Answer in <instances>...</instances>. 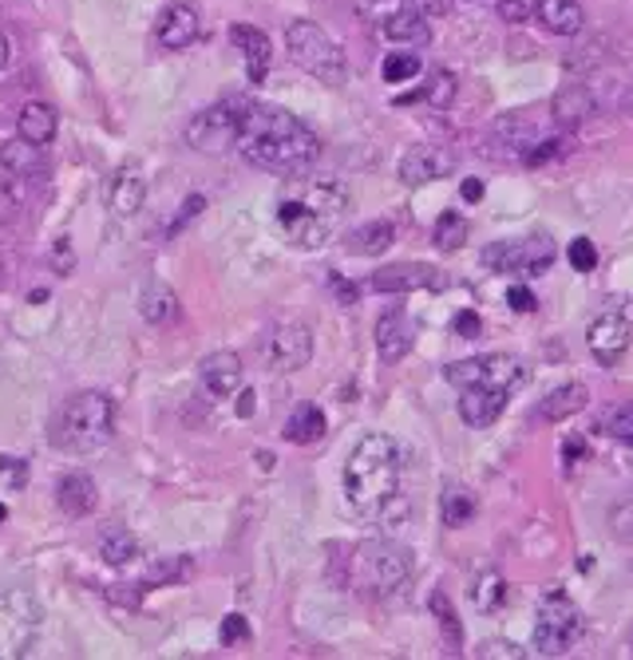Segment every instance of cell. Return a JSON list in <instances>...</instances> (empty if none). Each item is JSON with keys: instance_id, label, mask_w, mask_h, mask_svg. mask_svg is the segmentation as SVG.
Returning a JSON list of instances; mask_svg holds the SVG:
<instances>
[{"instance_id": "obj_1", "label": "cell", "mask_w": 633, "mask_h": 660, "mask_svg": "<svg viewBox=\"0 0 633 660\" xmlns=\"http://www.w3.org/2000/svg\"><path fill=\"white\" fill-rule=\"evenodd\" d=\"M234 151L258 171L297 174L316 163L321 139H316L313 127L297 120L294 111L270 108V103H246Z\"/></svg>"}, {"instance_id": "obj_2", "label": "cell", "mask_w": 633, "mask_h": 660, "mask_svg": "<svg viewBox=\"0 0 633 660\" xmlns=\"http://www.w3.org/2000/svg\"><path fill=\"white\" fill-rule=\"evenodd\" d=\"M345 498L364 519L388 522L405 514L400 498V447L393 435L369 432L357 439L345 463Z\"/></svg>"}, {"instance_id": "obj_3", "label": "cell", "mask_w": 633, "mask_h": 660, "mask_svg": "<svg viewBox=\"0 0 633 660\" xmlns=\"http://www.w3.org/2000/svg\"><path fill=\"white\" fill-rule=\"evenodd\" d=\"M115 435V400L108 391H76L60 403L52 420V444L67 454H91L111 444Z\"/></svg>"}, {"instance_id": "obj_4", "label": "cell", "mask_w": 633, "mask_h": 660, "mask_svg": "<svg viewBox=\"0 0 633 660\" xmlns=\"http://www.w3.org/2000/svg\"><path fill=\"white\" fill-rule=\"evenodd\" d=\"M412 577V553L396 541H361L349 553V585L364 597H393Z\"/></svg>"}, {"instance_id": "obj_5", "label": "cell", "mask_w": 633, "mask_h": 660, "mask_svg": "<svg viewBox=\"0 0 633 660\" xmlns=\"http://www.w3.org/2000/svg\"><path fill=\"white\" fill-rule=\"evenodd\" d=\"M285 48L294 55V64L309 72L313 79L328 87H340L349 79V60L340 52V43L313 21H294L285 28Z\"/></svg>"}, {"instance_id": "obj_6", "label": "cell", "mask_w": 633, "mask_h": 660, "mask_svg": "<svg viewBox=\"0 0 633 660\" xmlns=\"http://www.w3.org/2000/svg\"><path fill=\"white\" fill-rule=\"evenodd\" d=\"M45 609L28 589L9 585L0 589V660H21L36 645Z\"/></svg>"}, {"instance_id": "obj_7", "label": "cell", "mask_w": 633, "mask_h": 660, "mask_svg": "<svg viewBox=\"0 0 633 660\" xmlns=\"http://www.w3.org/2000/svg\"><path fill=\"white\" fill-rule=\"evenodd\" d=\"M579 637H582L579 606H574L562 589H550V594L538 601V613H535V649L543 652V657H562V652H570V645Z\"/></svg>"}, {"instance_id": "obj_8", "label": "cell", "mask_w": 633, "mask_h": 660, "mask_svg": "<svg viewBox=\"0 0 633 660\" xmlns=\"http://www.w3.org/2000/svg\"><path fill=\"white\" fill-rule=\"evenodd\" d=\"M444 379L456 384V388H502L514 391L526 384V364L519 357H507V352H487V357H471V360H456L444 369Z\"/></svg>"}, {"instance_id": "obj_9", "label": "cell", "mask_w": 633, "mask_h": 660, "mask_svg": "<svg viewBox=\"0 0 633 660\" xmlns=\"http://www.w3.org/2000/svg\"><path fill=\"white\" fill-rule=\"evenodd\" d=\"M630 340H633V301L630 297H613L606 309H601L586 328V345L594 352L598 364H618V360L630 352Z\"/></svg>"}, {"instance_id": "obj_10", "label": "cell", "mask_w": 633, "mask_h": 660, "mask_svg": "<svg viewBox=\"0 0 633 660\" xmlns=\"http://www.w3.org/2000/svg\"><path fill=\"white\" fill-rule=\"evenodd\" d=\"M258 352H262L265 369L285 376V372L306 369L313 360V333L306 321H273L258 340Z\"/></svg>"}, {"instance_id": "obj_11", "label": "cell", "mask_w": 633, "mask_h": 660, "mask_svg": "<svg viewBox=\"0 0 633 660\" xmlns=\"http://www.w3.org/2000/svg\"><path fill=\"white\" fill-rule=\"evenodd\" d=\"M555 241L546 234H531L519 241H492L483 249V265L492 273H523V277H543L555 265Z\"/></svg>"}, {"instance_id": "obj_12", "label": "cell", "mask_w": 633, "mask_h": 660, "mask_svg": "<svg viewBox=\"0 0 633 660\" xmlns=\"http://www.w3.org/2000/svg\"><path fill=\"white\" fill-rule=\"evenodd\" d=\"M238 123L241 108L234 103H214V108L198 111L195 120L186 123V147L198 154H226L238 142Z\"/></svg>"}, {"instance_id": "obj_13", "label": "cell", "mask_w": 633, "mask_h": 660, "mask_svg": "<svg viewBox=\"0 0 633 660\" xmlns=\"http://www.w3.org/2000/svg\"><path fill=\"white\" fill-rule=\"evenodd\" d=\"M277 226L285 229V238H289V246H297V249H316L321 241L333 234V226L337 222H328L325 214H316L309 202H282L277 207Z\"/></svg>"}, {"instance_id": "obj_14", "label": "cell", "mask_w": 633, "mask_h": 660, "mask_svg": "<svg viewBox=\"0 0 633 660\" xmlns=\"http://www.w3.org/2000/svg\"><path fill=\"white\" fill-rule=\"evenodd\" d=\"M198 28H202V16H198L195 4L171 0V4L159 12V21H154V40H159V48H166V52H183V48H190V43L198 40Z\"/></svg>"}, {"instance_id": "obj_15", "label": "cell", "mask_w": 633, "mask_h": 660, "mask_svg": "<svg viewBox=\"0 0 633 660\" xmlns=\"http://www.w3.org/2000/svg\"><path fill=\"white\" fill-rule=\"evenodd\" d=\"M456 171V154L436 142H415L412 151L400 159V183L405 186H424L436 178H448Z\"/></svg>"}, {"instance_id": "obj_16", "label": "cell", "mask_w": 633, "mask_h": 660, "mask_svg": "<svg viewBox=\"0 0 633 660\" xmlns=\"http://www.w3.org/2000/svg\"><path fill=\"white\" fill-rule=\"evenodd\" d=\"M415 345V325L405 309H388V313L376 321V352H381L384 364H400V360L412 352Z\"/></svg>"}, {"instance_id": "obj_17", "label": "cell", "mask_w": 633, "mask_h": 660, "mask_svg": "<svg viewBox=\"0 0 633 660\" xmlns=\"http://www.w3.org/2000/svg\"><path fill=\"white\" fill-rule=\"evenodd\" d=\"M459 391H463V396H459V415H463L468 427H492V423L507 412V400H511V391L483 388V384L459 388Z\"/></svg>"}, {"instance_id": "obj_18", "label": "cell", "mask_w": 633, "mask_h": 660, "mask_svg": "<svg viewBox=\"0 0 633 660\" xmlns=\"http://www.w3.org/2000/svg\"><path fill=\"white\" fill-rule=\"evenodd\" d=\"M436 285V270L424 261H400V265H384L372 273V289L376 292H412V289H432Z\"/></svg>"}, {"instance_id": "obj_19", "label": "cell", "mask_w": 633, "mask_h": 660, "mask_svg": "<svg viewBox=\"0 0 633 660\" xmlns=\"http://www.w3.org/2000/svg\"><path fill=\"white\" fill-rule=\"evenodd\" d=\"M198 376H202L210 396H238L246 369H241L238 352H210V357L198 364Z\"/></svg>"}, {"instance_id": "obj_20", "label": "cell", "mask_w": 633, "mask_h": 660, "mask_svg": "<svg viewBox=\"0 0 633 660\" xmlns=\"http://www.w3.org/2000/svg\"><path fill=\"white\" fill-rule=\"evenodd\" d=\"M229 40L241 48V60H246V76L253 79V84H262L265 76H270V36L262 33V28H253V24H229Z\"/></svg>"}, {"instance_id": "obj_21", "label": "cell", "mask_w": 633, "mask_h": 660, "mask_svg": "<svg viewBox=\"0 0 633 660\" xmlns=\"http://www.w3.org/2000/svg\"><path fill=\"white\" fill-rule=\"evenodd\" d=\"M55 502L64 510L67 519H88L91 510L99 502V490H96V478L84 475V471H72V475L60 478V487H55Z\"/></svg>"}, {"instance_id": "obj_22", "label": "cell", "mask_w": 633, "mask_h": 660, "mask_svg": "<svg viewBox=\"0 0 633 660\" xmlns=\"http://www.w3.org/2000/svg\"><path fill=\"white\" fill-rule=\"evenodd\" d=\"M531 16L555 36H579L582 24H586V12H582L579 0H538Z\"/></svg>"}, {"instance_id": "obj_23", "label": "cell", "mask_w": 633, "mask_h": 660, "mask_svg": "<svg viewBox=\"0 0 633 660\" xmlns=\"http://www.w3.org/2000/svg\"><path fill=\"white\" fill-rule=\"evenodd\" d=\"M328 432V423H325V412L316 408V403H297L294 412H289V420H285L282 435H285V444H294V447H309V444H321Z\"/></svg>"}, {"instance_id": "obj_24", "label": "cell", "mask_w": 633, "mask_h": 660, "mask_svg": "<svg viewBox=\"0 0 633 660\" xmlns=\"http://www.w3.org/2000/svg\"><path fill=\"white\" fill-rule=\"evenodd\" d=\"M586 403H589L586 384L570 379V384H558V388L538 403V415H543L546 423H562V420H570V415H579Z\"/></svg>"}, {"instance_id": "obj_25", "label": "cell", "mask_w": 633, "mask_h": 660, "mask_svg": "<svg viewBox=\"0 0 633 660\" xmlns=\"http://www.w3.org/2000/svg\"><path fill=\"white\" fill-rule=\"evenodd\" d=\"M396 241V226L388 222V217H372V222H364V226H357L349 234V253H361V258H381V253H388Z\"/></svg>"}, {"instance_id": "obj_26", "label": "cell", "mask_w": 633, "mask_h": 660, "mask_svg": "<svg viewBox=\"0 0 633 660\" xmlns=\"http://www.w3.org/2000/svg\"><path fill=\"white\" fill-rule=\"evenodd\" d=\"M142 198H147V183H142V174L132 171V166H123V171L111 178V190H108L111 214H120V217L139 214Z\"/></svg>"}, {"instance_id": "obj_27", "label": "cell", "mask_w": 633, "mask_h": 660, "mask_svg": "<svg viewBox=\"0 0 633 660\" xmlns=\"http://www.w3.org/2000/svg\"><path fill=\"white\" fill-rule=\"evenodd\" d=\"M55 111L48 108V103H40V99H33V103H24L21 115H16V130H21V139L36 142V147H48V142L55 139Z\"/></svg>"}, {"instance_id": "obj_28", "label": "cell", "mask_w": 633, "mask_h": 660, "mask_svg": "<svg viewBox=\"0 0 633 660\" xmlns=\"http://www.w3.org/2000/svg\"><path fill=\"white\" fill-rule=\"evenodd\" d=\"M589 111H594V99H589V91L582 84L558 87V96L550 99V115H555L558 127H579Z\"/></svg>"}, {"instance_id": "obj_29", "label": "cell", "mask_w": 633, "mask_h": 660, "mask_svg": "<svg viewBox=\"0 0 633 660\" xmlns=\"http://www.w3.org/2000/svg\"><path fill=\"white\" fill-rule=\"evenodd\" d=\"M381 33L388 36L393 43H415V48H424L427 40H432V28H427V16L420 9H412L408 4L405 12H396V16H388V21L381 24Z\"/></svg>"}, {"instance_id": "obj_30", "label": "cell", "mask_w": 633, "mask_h": 660, "mask_svg": "<svg viewBox=\"0 0 633 660\" xmlns=\"http://www.w3.org/2000/svg\"><path fill=\"white\" fill-rule=\"evenodd\" d=\"M0 166L16 178H28V174H40L45 171V147H36L28 139H12L0 147Z\"/></svg>"}, {"instance_id": "obj_31", "label": "cell", "mask_w": 633, "mask_h": 660, "mask_svg": "<svg viewBox=\"0 0 633 660\" xmlns=\"http://www.w3.org/2000/svg\"><path fill=\"white\" fill-rule=\"evenodd\" d=\"M507 597H511V585L499 570H483L475 582H471V606L480 609V613H499L507 606Z\"/></svg>"}, {"instance_id": "obj_32", "label": "cell", "mask_w": 633, "mask_h": 660, "mask_svg": "<svg viewBox=\"0 0 633 660\" xmlns=\"http://www.w3.org/2000/svg\"><path fill=\"white\" fill-rule=\"evenodd\" d=\"M139 313L151 321V325H171L178 316V301H175V289L171 285H147L139 297Z\"/></svg>"}, {"instance_id": "obj_33", "label": "cell", "mask_w": 633, "mask_h": 660, "mask_svg": "<svg viewBox=\"0 0 633 660\" xmlns=\"http://www.w3.org/2000/svg\"><path fill=\"white\" fill-rule=\"evenodd\" d=\"M412 99H424L427 108H436V111L451 108V99H456V76H451L448 67H436V72H427L424 87H420L415 96H405L400 103H412Z\"/></svg>"}, {"instance_id": "obj_34", "label": "cell", "mask_w": 633, "mask_h": 660, "mask_svg": "<svg viewBox=\"0 0 633 660\" xmlns=\"http://www.w3.org/2000/svg\"><path fill=\"white\" fill-rule=\"evenodd\" d=\"M99 558L108 565H127L132 558H139V541H135L132 531L111 526V531H103V538H99Z\"/></svg>"}, {"instance_id": "obj_35", "label": "cell", "mask_w": 633, "mask_h": 660, "mask_svg": "<svg viewBox=\"0 0 633 660\" xmlns=\"http://www.w3.org/2000/svg\"><path fill=\"white\" fill-rule=\"evenodd\" d=\"M468 234H471L468 217L456 214V210H444V214L436 217V229H432V241H436V249H444V253H456V249H463Z\"/></svg>"}, {"instance_id": "obj_36", "label": "cell", "mask_w": 633, "mask_h": 660, "mask_svg": "<svg viewBox=\"0 0 633 660\" xmlns=\"http://www.w3.org/2000/svg\"><path fill=\"white\" fill-rule=\"evenodd\" d=\"M309 207H313L316 214H325L328 222H337V217L345 214V207H349V195H345V186L337 183H313L309 186Z\"/></svg>"}, {"instance_id": "obj_37", "label": "cell", "mask_w": 633, "mask_h": 660, "mask_svg": "<svg viewBox=\"0 0 633 660\" xmlns=\"http://www.w3.org/2000/svg\"><path fill=\"white\" fill-rule=\"evenodd\" d=\"M439 510H444V522L459 531V526H468V522L475 519V498L463 487H448L444 498H439Z\"/></svg>"}, {"instance_id": "obj_38", "label": "cell", "mask_w": 633, "mask_h": 660, "mask_svg": "<svg viewBox=\"0 0 633 660\" xmlns=\"http://www.w3.org/2000/svg\"><path fill=\"white\" fill-rule=\"evenodd\" d=\"M598 427L613 439H622V444H633V400H618L610 403L606 412H601Z\"/></svg>"}, {"instance_id": "obj_39", "label": "cell", "mask_w": 633, "mask_h": 660, "mask_svg": "<svg viewBox=\"0 0 633 660\" xmlns=\"http://www.w3.org/2000/svg\"><path fill=\"white\" fill-rule=\"evenodd\" d=\"M190 558H171V562H159V565H151L147 570V577H142V585L147 589H154V585H178V582H186L190 577Z\"/></svg>"}, {"instance_id": "obj_40", "label": "cell", "mask_w": 633, "mask_h": 660, "mask_svg": "<svg viewBox=\"0 0 633 660\" xmlns=\"http://www.w3.org/2000/svg\"><path fill=\"white\" fill-rule=\"evenodd\" d=\"M381 76L388 79V84H408V79L420 76V55L412 52H388L381 64Z\"/></svg>"}, {"instance_id": "obj_41", "label": "cell", "mask_w": 633, "mask_h": 660, "mask_svg": "<svg viewBox=\"0 0 633 660\" xmlns=\"http://www.w3.org/2000/svg\"><path fill=\"white\" fill-rule=\"evenodd\" d=\"M432 613H436L439 628H444V637L451 640V649H459V645H463V628H459L456 609H451V601H448V594H444V589H436V594H432Z\"/></svg>"}, {"instance_id": "obj_42", "label": "cell", "mask_w": 633, "mask_h": 660, "mask_svg": "<svg viewBox=\"0 0 633 660\" xmlns=\"http://www.w3.org/2000/svg\"><path fill=\"white\" fill-rule=\"evenodd\" d=\"M21 217V183H16V174L0 171V226H9Z\"/></svg>"}, {"instance_id": "obj_43", "label": "cell", "mask_w": 633, "mask_h": 660, "mask_svg": "<svg viewBox=\"0 0 633 660\" xmlns=\"http://www.w3.org/2000/svg\"><path fill=\"white\" fill-rule=\"evenodd\" d=\"M567 258H570V265H574L579 273H594V270H598V249H594V241H589V238H574V241H570Z\"/></svg>"}, {"instance_id": "obj_44", "label": "cell", "mask_w": 633, "mask_h": 660, "mask_svg": "<svg viewBox=\"0 0 633 660\" xmlns=\"http://www.w3.org/2000/svg\"><path fill=\"white\" fill-rule=\"evenodd\" d=\"M412 0H357V9L369 16L372 24H384L388 16H396V12H405Z\"/></svg>"}, {"instance_id": "obj_45", "label": "cell", "mask_w": 633, "mask_h": 660, "mask_svg": "<svg viewBox=\"0 0 633 660\" xmlns=\"http://www.w3.org/2000/svg\"><path fill=\"white\" fill-rule=\"evenodd\" d=\"M610 531L618 534V538L633 541V495L618 498V502L610 507Z\"/></svg>"}, {"instance_id": "obj_46", "label": "cell", "mask_w": 633, "mask_h": 660, "mask_svg": "<svg viewBox=\"0 0 633 660\" xmlns=\"http://www.w3.org/2000/svg\"><path fill=\"white\" fill-rule=\"evenodd\" d=\"M567 147V139H531L526 142V154H523V163L526 166H543V163H550L558 151Z\"/></svg>"}, {"instance_id": "obj_47", "label": "cell", "mask_w": 633, "mask_h": 660, "mask_svg": "<svg viewBox=\"0 0 633 660\" xmlns=\"http://www.w3.org/2000/svg\"><path fill=\"white\" fill-rule=\"evenodd\" d=\"M219 637L226 640V645H238V640L250 637V625H246V618H241V613H229V618L222 621Z\"/></svg>"}, {"instance_id": "obj_48", "label": "cell", "mask_w": 633, "mask_h": 660, "mask_svg": "<svg viewBox=\"0 0 633 660\" xmlns=\"http://www.w3.org/2000/svg\"><path fill=\"white\" fill-rule=\"evenodd\" d=\"M202 207H207V198H202V195H190V198H186L183 210H178V217L171 222V226H166V234H178V229H183L186 222H190V217L202 214Z\"/></svg>"}, {"instance_id": "obj_49", "label": "cell", "mask_w": 633, "mask_h": 660, "mask_svg": "<svg viewBox=\"0 0 633 660\" xmlns=\"http://www.w3.org/2000/svg\"><path fill=\"white\" fill-rule=\"evenodd\" d=\"M507 304H511L514 313H535V309H538L535 292L526 289V285H514V289L507 292Z\"/></svg>"}, {"instance_id": "obj_50", "label": "cell", "mask_w": 633, "mask_h": 660, "mask_svg": "<svg viewBox=\"0 0 633 660\" xmlns=\"http://www.w3.org/2000/svg\"><path fill=\"white\" fill-rule=\"evenodd\" d=\"M451 328H456L459 336H468V340H475V336L483 333V321L471 309H463V313H456V321H451Z\"/></svg>"}, {"instance_id": "obj_51", "label": "cell", "mask_w": 633, "mask_h": 660, "mask_svg": "<svg viewBox=\"0 0 633 660\" xmlns=\"http://www.w3.org/2000/svg\"><path fill=\"white\" fill-rule=\"evenodd\" d=\"M480 657H507V660H519L523 657V649L519 645H511V640H487L480 649Z\"/></svg>"}, {"instance_id": "obj_52", "label": "cell", "mask_w": 633, "mask_h": 660, "mask_svg": "<svg viewBox=\"0 0 633 660\" xmlns=\"http://www.w3.org/2000/svg\"><path fill=\"white\" fill-rule=\"evenodd\" d=\"M499 16H502V21L519 24V21H526V16H531V9H526V0H499Z\"/></svg>"}, {"instance_id": "obj_53", "label": "cell", "mask_w": 633, "mask_h": 660, "mask_svg": "<svg viewBox=\"0 0 633 660\" xmlns=\"http://www.w3.org/2000/svg\"><path fill=\"white\" fill-rule=\"evenodd\" d=\"M562 454H567V466L582 463V454H586V439H582V435H570L567 444H562Z\"/></svg>"}, {"instance_id": "obj_54", "label": "cell", "mask_w": 633, "mask_h": 660, "mask_svg": "<svg viewBox=\"0 0 633 660\" xmlns=\"http://www.w3.org/2000/svg\"><path fill=\"white\" fill-rule=\"evenodd\" d=\"M412 9H420L424 16H448L451 0H412Z\"/></svg>"}, {"instance_id": "obj_55", "label": "cell", "mask_w": 633, "mask_h": 660, "mask_svg": "<svg viewBox=\"0 0 633 660\" xmlns=\"http://www.w3.org/2000/svg\"><path fill=\"white\" fill-rule=\"evenodd\" d=\"M459 195H463V202H480V198H483V183H480V178H463Z\"/></svg>"}, {"instance_id": "obj_56", "label": "cell", "mask_w": 633, "mask_h": 660, "mask_svg": "<svg viewBox=\"0 0 633 660\" xmlns=\"http://www.w3.org/2000/svg\"><path fill=\"white\" fill-rule=\"evenodd\" d=\"M0 471H12V483L24 487V463H16V459H9V454H0Z\"/></svg>"}, {"instance_id": "obj_57", "label": "cell", "mask_w": 633, "mask_h": 660, "mask_svg": "<svg viewBox=\"0 0 633 660\" xmlns=\"http://www.w3.org/2000/svg\"><path fill=\"white\" fill-rule=\"evenodd\" d=\"M9 60H12V43H9V36L0 33V72L9 67Z\"/></svg>"}, {"instance_id": "obj_58", "label": "cell", "mask_w": 633, "mask_h": 660, "mask_svg": "<svg viewBox=\"0 0 633 660\" xmlns=\"http://www.w3.org/2000/svg\"><path fill=\"white\" fill-rule=\"evenodd\" d=\"M253 412V391H238V415Z\"/></svg>"}, {"instance_id": "obj_59", "label": "cell", "mask_w": 633, "mask_h": 660, "mask_svg": "<svg viewBox=\"0 0 633 660\" xmlns=\"http://www.w3.org/2000/svg\"><path fill=\"white\" fill-rule=\"evenodd\" d=\"M4 519H9V507H4V502H0V522H4Z\"/></svg>"}]
</instances>
